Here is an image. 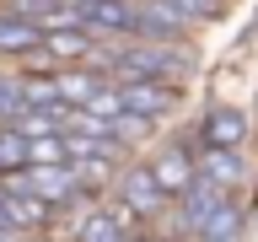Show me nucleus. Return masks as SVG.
Returning <instances> with one entry per match:
<instances>
[{
  "label": "nucleus",
  "instance_id": "6",
  "mask_svg": "<svg viewBox=\"0 0 258 242\" xmlns=\"http://www.w3.org/2000/svg\"><path fill=\"white\" fill-rule=\"evenodd\" d=\"M151 167H156V177H161V189L172 194H183L199 177V156H194V140H172V145H161L156 156H151Z\"/></svg>",
  "mask_w": 258,
  "mask_h": 242
},
{
  "label": "nucleus",
  "instance_id": "10",
  "mask_svg": "<svg viewBox=\"0 0 258 242\" xmlns=\"http://www.w3.org/2000/svg\"><path fill=\"white\" fill-rule=\"evenodd\" d=\"M22 108H27V97H22V70H16V65H0V124H11Z\"/></svg>",
  "mask_w": 258,
  "mask_h": 242
},
{
  "label": "nucleus",
  "instance_id": "9",
  "mask_svg": "<svg viewBox=\"0 0 258 242\" xmlns=\"http://www.w3.org/2000/svg\"><path fill=\"white\" fill-rule=\"evenodd\" d=\"M43 48V27L38 22H27V16H11L0 11V59H27V54H38Z\"/></svg>",
  "mask_w": 258,
  "mask_h": 242
},
{
  "label": "nucleus",
  "instance_id": "1",
  "mask_svg": "<svg viewBox=\"0 0 258 242\" xmlns=\"http://www.w3.org/2000/svg\"><path fill=\"white\" fill-rule=\"evenodd\" d=\"M118 48V81L124 76H161V81H183L194 76V43H177V38H113Z\"/></svg>",
  "mask_w": 258,
  "mask_h": 242
},
{
  "label": "nucleus",
  "instance_id": "11",
  "mask_svg": "<svg viewBox=\"0 0 258 242\" xmlns=\"http://www.w3.org/2000/svg\"><path fill=\"white\" fill-rule=\"evenodd\" d=\"M22 167H27V135L16 124H0V177L22 172Z\"/></svg>",
  "mask_w": 258,
  "mask_h": 242
},
{
  "label": "nucleus",
  "instance_id": "14",
  "mask_svg": "<svg viewBox=\"0 0 258 242\" xmlns=\"http://www.w3.org/2000/svg\"><path fill=\"white\" fill-rule=\"evenodd\" d=\"M0 242H27V231H16V226H0Z\"/></svg>",
  "mask_w": 258,
  "mask_h": 242
},
{
  "label": "nucleus",
  "instance_id": "4",
  "mask_svg": "<svg viewBox=\"0 0 258 242\" xmlns=\"http://www.w3.org/2000/svg\"><path fill=\"white\" fill-rule=\"evenodd\" d=\"M129 11H135V38H177V43H188V32H194V16L177 0H129Z\"/></svg>",
  "mask_w": 258,
  "mask_h": 242
},
{
  "label": "nucleus",
  "instance_id": "12",
  "mask_svg": "<svg viewBox=\"0 0 258 242\" xmlns=\"http://www.w3.org/2000/svg\"><path fill=\"white\" fill-rule=\"evenodd\" d=\"M32 161H70V145H64V129H48V135H32L27 140V167Z\"/></svg>",
  "mask_w": 258,
  "mask_h": 242
},
{
  "label": "nucleus",
  "instance_id": "7",
  "mask_svg": "<svg viewBox=\"0 0 258 242\" xmlns=\"http://www.w3.org/2000/svg\"><path fill=\"white\" fill-rule=\"evenodd\" d=\"M194 156H199V172L205 177H215V183H221V189H247V156H242V145H199V151H194Z\"/></svg>",
  "mask_w": 258,
  "mask_h": 242
},
{
  "label": "nucleus",
  "instance_id": "15",
  "mask_svg": "<svg viewBox=\"0 0 258 242\" xmlns=\"http://www.w3.org/2000/svg\"><path fill=\"white\" fill-rule=\"evenodd\" d=\"M129 242H167V237H161V231H135Z\"/></svg>",
  "mask_w": 258,
  "mask_h": 242
},
{
  "label": "nucleus",
  "instance_id": "3",
  "mask_svg": "<svg viewBox=\"0 0 258 242\" xmlns=\"http://www.w3.org/2000/svg\"><path fill=\"white\" fill-rule=\"evenodd\" d=\"M124 113H140L151 124L172 118L183 108V81H161V76H124Z\"/></svg>",
  "mask_w": 258,
  "mask_h": 242
},
{
  "label": "nucleus",
  "instance_id": "2",
  "mask_svg": "<svg viewBox=\"0 0 258 242\" xmlns=\"http://www.w3.org/2000/svg\"><path fill=\"white\" fill-rule=\"evenodd\" d=\"M108 194H113V199H124V205L140 215V226H156L161 210L172 205V194L161 189V177H156V167H151V156H145V161H124Z\"/></svg>",
  "mask_w": 258,
  "mask_h": 242
},
{
  "label": "nucleus",
  "instance_id": "5",
  "mask_svg": "<svg viewBox=\"0 0 258 242\" xmlns=\"http://www.w3.org/2000/svg\"><path fill=\"white\" fill-rule=\"evenodd\" d=\"M247 135H253V118L237 102H210L199 113V129H194V151L199 145H247Z\"/></svg>",
  "mask_w": 258,
  "mask_h": 242
},
{
  "label": "nucleus",
  "instance_id": "13",
  "mask_svg": "<svg viewBox=\"0 0 258 242\" xmlns=\"http://www.w3.org/2000/svg\"><path fill=\"white\" fill-rule=\"evenodd\" d=\"M177 6H183V11H188L194 22H226L237 0H177Z\"/></svg>",
  "mask_w": 258,
  "mask_h": 242
},
{
  "label": "nucleus",
  "instance_id": "8",
  "mask_svg": "<svg viewBox=\"0 0 258 242\" xmlns=\"http://www.w3.org/2000/svg\"><path fill=\"white\" fill-rule=\"evenodd\" d=\"M102 81H113V76L92 70L86 59H81V65H59V70H54V86H59V102H64V108H86Z\"/></svg>",
  "mask_w": 258,
  "mask_h": 242
}]
</instances>
